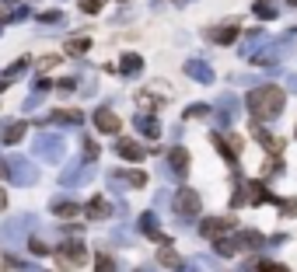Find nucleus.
<instances>
[{
	"mask_svg": "<svg viewBox=\"0 0 297 272\" xmlns=\"http://www.w3.org/2000/svg\"><path fill=\"white\" fill-rule=\"evenodd\" d=\"M102 7V0H80V11H87V14H94Z\"/></svg>",
	"mask_w": 297,
	"mask_h": 272,
	"instance_id": "obj_21",
	"label": "nucleus"
},
{
	"mask_svg": "<svg viewBox=\"0 0 297 272\" xmlns=\"http://www.w3.org/2000/svg\"><path fill=\"white\" fill-rule=\"evenodd\" d=\"M175 209H178L182 216H192V213H200V192H192V189H182V192L175 196Z\"/></svg>",
	"mask_w": 297,
	"mask_h": 272,
	"instance_id": "obj_3",
	"label": "nucleus"
},
{
	"mask_svg": "<svg viewBox=\"0 0 297 272\" xmlns=\"http://www.w3.org/2000/svg\"><path fill=\"white\" fill-rule=\"evenodd\" d=\"M77 213H80V209H77L74 203H63V206H56V216H60V220H74Z\"/></svg>",
	"mask_w": 297,
	"mask_h": 272,
	"instance_id": "obj_14",
	"label": "nucleus"
},
{
	"mask_svg": "<svg viewBox=\"0 0 297 272\" xmlns=\"http://www.w3.org/2000/svg\"><path fill=\"white\" fill-rule=\"evenodd\" d=\"M87 213H91V216H109V203H105V199H91V203H87Z\"/></svg>",
	"mask_w": 297,
	"mask_h": 272,
	"instance_id": "obj_11",
	"label": "nucleus"
},
{
	"mask_svg": "<svg viewBox=\"0 0 297 272\" xmlns=\"http://www.w3.org/2000/svg\"><path fill=\"white\" fill-rule=\"evenodd\" d=\"M171 164H175L178 175H185V171H189V154H185L182 147H175V150H171Z\"/></svg>",
	"mask_w": 297,
	"mask_h": 272,
	"instance_id": "obj_8",
	"label": "nucleus"
},
{
	"mask_svg": "<svg viewBox=\"0 0 297 272\" xmlns=\"http://www.w3.org/2000/svg\"><path fill=\"white\" fill-rule=\"evenodd\" d=\"M259 272H287V269H280V265H273V262H262Z\"/></svg>",
	"mask_w": 297,
	"mask_h": 272,
	"instance_id": "obj_22",
	"label": "nucleus"
},
{
	"mask_svg": "<svg viewBox=\"0 0 297 272\" xmlns=\"http://www.w3.org/2000/svg\"><path fill=\"white\" fill-rule=\"evenodd\" d=\"M283 91L276 87V84H266V87H255L252 94H248V108H252V115L255 119H276L280 112H283Z\"/></svg>",
	"mask_w": 297,
	"mask_h": 272,
	"instance_id": "obj_1",
	"label": "nucleus"
},
{
	"mask_svg": "<svg viewBox=\"0 0 297 272\" xmlns=\"http://www.w3.org/2000/svg\"><path fill=\"white\" fill-rule=\"evenodd\" d=\"M234 35H238V28H217V32H210V39H217V42H234Z\"/></svg>",
	"mask_w": 297,
	"mask_h": 272,
	"instance_id": "obj_10",
	"label": "nucleus"
},
{
	"mask_svg": "<svg viewBox=\"0 0 297 272\" xmlns=\"http://www.w3.org/2000/svg\"><path fill=\"white\" fill-rule=\"evenodd\" d=\"M56 63H60V60H56V56H46V60H39V67H42V70H49V67H56Z\"/></svg>",
	"mask_w": 297,
	"mask_h": 272,
	"instance_id": "obj_23",
	"label": "nucleus"
},
{
	"mask_svg": "<svg viewBox=\"0 0 297 272\" xmlns=\"http://www.w3.org/2000/svg\"><path fill=\"white\" fill-rule=\"evenodd\" d=\"M119 154L130 157V161H144V150H140L137 143H130V140H119Z\"/></svg>",
	"mask_w": 297,
	"mask_h": 272,
	"instance_id": "obj_7",
	"label": "nucleus"
},
{
	"mask_svg": "<svg viewBox=\"0 0 297 272\" xmlns=\"http://www.w3.org/2000/svg\"><path fill=\"white\" fill-rule=\"evenodd\" d=\"M140 67H144L140 56H126V60H123V70H126V73H133V70H140Z\"/></svg>",
	"mask_w": 297,
	"mask_h": 272,
	"instance_id": "obj_15",
	"label": "nucleus"
},
{
	"mask_svg": "<svg viewBox=\"0 0 297 272\" xmlns=\"http://www.w3.org/2000/svg\"><path fill=\"white\" fill-rule=\"evenodd\" d=\"M84 258H87V248H84L80 241H63V244L56 248V265H60V269H80Z\"/></svg>",
	"mask_w": 297,
	"mask_h": 272,
	"instance_id": "obj_2",
	"label": "nucleus"
},
{
	"mask_svg": "<svg viewBox=\"0 0 297 272\" xmlns=\"http://www.w3.org/2000/svg\"><path fill=\"white\" fill-rule=\"evenodd\" d=\"M87 46H91V39H70V42H67V49H70L74 56H80V53H87Z\"/></svg>",
	"mask_w": 297,
	"mask_h": 272,
	"instance_id": "obj_13",
	"label": "nucleus"
},
{
	"mask_svg": "<svg viewBox=\"0 0 297 272\" xmlns=\"http://www.w3.org/2000/svg\"><path fill=\"white\" fill-rule=\"evenodd\" d=\"M161 265H178V255L175 251H161Z\"/></svg>",
	"mask_w": 297,
	"mask_h": 272,
	"instance_id": "obj_20",
	"label": "nucleus"
},
{
	"mask_svg": "<svg viewBox=\"0 0 297 272\" xmlns=\"http://www.w3.org/2000/svg\"><path fill=\"white\" fill-rule=\"evenodd\" d=\"M60 122H80V112H56Z\"/></svg>",
	"mask_w": 297,
	"mask_h": 272,
	"instance_id": "obj_18",
	"label": "nucleus"
},
{
	"mask_svg": "<svg viewBox=\"0 0 297 272\" xmlns=\"http://www.w3.org/2000/svg\"><path fill=\"white\" fill-rule=\"evenodd\" d=\"M259 244H262V234H255V230L241 234V248H259Z\"/></svg>",
	"mask_w": 297,
	"mask_h": 272,
	"instance_id": "obj_12",
	"label": "nucleus"
},
{
	"mask_svg": "<svg viewBox=\"0 0 297 272\" xmlns=\"http://www.w3.org/2000/svg\"><path fill=\"white\" fill-rule=\"evenodd\" d=\"M25 129H28V126H25V122H14V126H11V129H7V133H4V143H18V140H21V136H25Z\"/></svg>",
	"mask_w": 297,
	"mask_h": 272,
	"instance_id": "obj_9",
	"label": "nucleus"
},
{
	"mask_svg": "<svg viewBox=\"0 0 297 272\" xmlns=\"http://www.w3.org/2000/svg\"><path fill=\"white\" fill-rule=\"evenodd\" d=\"M123 178H126V182H133V185H147V175H144V171H126Z\"/></svg>",
	"mask_w": 297,
	"mask_h": 272,
	"instance_id": "obj_17",
	"label": "nucleus"
},
{
	"mask_svg": "<svg viewBox=\"0 0 297 272\" xmlns=\"http://www.w3.org/2000/svg\"><path fill=\"white\" fill-rule=\"evenodd\" d=\"M227 227H234V216H224V220H203V223H200V230H203L207 237H217V234L227 230Z\"/></svg>",
	"mask_w": 297,
	"mask_h": 272,
	"instance_id": "obj_5",
	"label": "nucleus"
},
{
	"mask_svg": "<svg viewBox=\"0 0 297 272\" xmlns=\"http://www.w3.org/2000/svg\"><path fill=\"white\" fill-rule=\"evenodd\" d=\"M94 265H98L94 272H116V269H112V258H109V255H98V258H94Z\"/></svg>",
	"mask_w": 297,
	"mask_h": 272,
	"instance_id": "obj_16",
	"label": "nucleus"
},
{
	"mask_svg": "<svg viewBox=\"0 0 297 272\" xmlns=\"http://www.w3.org/2000/svg\"><path fill=\"white\" fill-rule=\"evenodd\" d=\"M94 126H98L102 133H119L123 122H119V115H116L112 108H98V112H94Z\"/></svg>",
	"mask_w": 297,
	"mask_h": 272,
	"instance_id": "obj_4",
	"label": "nucleus"
},
{
	"mask_svg": "<svg viewBox=\"0 0 297 272\" xmlns=\"http://www.w3.org/2000/svg\"><path fill=\"white\" fill-rule=\"evenodd\" d=\"M0 206H7V199H4V192H0Z\"/></svg>",
	"mask_w": 297,
	"mask_h": 272,
	"instance_id": "obj_24",
	"label": "nucleus"
},
{
	"mask_svg": "<svg viewBox=\"0 0 297 272\" xmlns=\"http://www.w3.org/2000/svg\"><path fill=\"white\" fill-rule=\"evenodd\" d=\"M255 136L262 140V147H266L269 154H280V150H283V143H280L276 136H269V133H266V129H259V126H255Z\"/></svg>",
	"mask_w": 297,
	"mask_h": 272,
	"instance_id": "obj_6",
	"label": "nucleus"
},
{
	"mask_svg": "<svg viewBox=\"0 0 297 272\" xmlns=\"http://www.w3.org/2000/svg\"><path fill=\"white\" fill-rule=\"evenodd\" d=\"M217 251H221V255H234L238 248H234V244H231V241L224 237V241H217Z\"/></svg>",
	"mask_w": 297,
	"mask_h": 272,
	"instance_id": "obj_19",
	"label": "nucleus"
}]
</instances>
